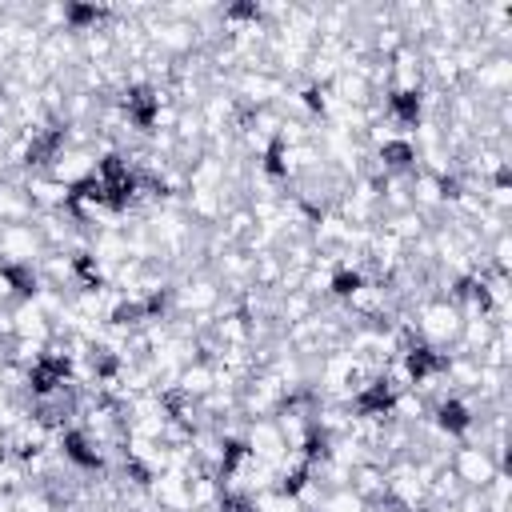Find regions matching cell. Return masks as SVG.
Returning a JSON list of instances; mask_svg holds the SVG:
<instances>
[{
  "instance_id": "obj_12",
  "label": "cell",
  "mask_w": 512,
  "mask_h": 512,
  "mask_svg": "<svg viewBox=\"0 0 512 512\" xmlns=\"http://www.w3.org/2000/svg\"><path fill=\"white\" fill-rule=\"evenodd\" d=\"M280 276H284V260H280V252H276V248L252 252V288L276 292V288H280Z\"/></svg>"
},
{
  "instance_id": "obj_5",
  "label": "cell",
  "mask_w": 512,
  "mask_h": 512,
  "mask_svg": "<svg viewBox=\"0 0 512 512\" xmlns=\"http://www.w3.org/2000/svg\"><path fill=\"white\" fill-rule=\"evenodd\" d=\"M144 492H148V500H152L160 512H192V500H188V476H184V472L164 468L160 476H148Z\"/></svg>"
},
{
  "instance_id": "obj_3",
  "label": "cell",
  "mask_w": 512,
  "mask_h": 512,
  "mask_svg": "<svg viewBox=\"0 0 512 512\" xmlns=\"http://www.w3.org/2000/svg\"><path fill=\"white\" fill-rule=\"evenodd\" d=\"M464 88L472 92V96H480V100H508V92H512V52H492L468 80H464Z\"/></svg>"
},
{
  "instance_id": "obj_4",
  "label": "cell",
  "mask_w": 512,
  "mask_h": 512,
  "mask_svg": "<svg viewBox=\"0 0 512 512\" xmlns=\"http://www.w3.org/2000/svg\"><path fill=\"white\" fill-rule=\"evenodd\" d=\"M448 468L456 472V480L464 488H488L492 476L500 472V464L492 460V452L480 448V444H456L452 456H448Z\"/></svg>"
},
{
  "instance_id": "obj_6",
  "label": "cell",
  "mask_w": 512,
  "mask_h": 512,
  "mask_svg": "<svg viewBox=\"0 0 512 512\" xmlns=\"http://www.w3.org/2000/svg\"><path fill=\"white\" fill-rule=\"evenodd\" d=\"M24 192H28V200H32L36 212H64V208L72 204V192H76V188L52 180L48 172H28V176H24Z\"/></svg>"
},
{
  "instance_id": "obj_1",
  "label": "cell",
  "mask_w": 512,
  "mask_h": 512,
  "mask_svg": "<svg viewBox=\"0 0 512 512\" xmlns=\"http://www.w3.org/2000/svg\"><path fill=\"white\" fill-rule=\"evenodd\" d=\"M412 320H416L420 344L432 348V352H440V356L452 352V344L460 340V324H464L460 312H456V304H452L448 296H428V300H420V304L412 308Z\"/></svg>"
},
{
  "instance_id": "obj_11",
  "label": "cell",
  "mask_w": 512,
  "mask_h": 512,
  "mask_svg": "<svg viewBox=\"0 0 512 512\" xmlns=\"http://www.w3.org/2000/svg\"><path fill=\"white\" fill-rule=\"evenodd\" d=\"M216 388V368L208 360H192L188 368H180L176 376V392H184L188 400H204Z\"/></svg>"
},
{
  "instance_id": "obj_13",
  "label": "cell",
  "mask_w": 512,
  "mask_h": 512,
  "mask_svg": "<svg viewBox=\"0 0 512 512\" xmlns=\"http://www.w3.org/2000/svg\"><path fill=\"white\" fill-rule=\"evenodd\" d=\"M188 500H192V512L224 504V488H220V476H216V472H196V476L188 480Z\"/></svg>"
},
{
  "instance_id": "obj_10",
  "label": "cell",
  "mask_w": 512,
  "mask_h": 512,
  "mask_svg": "<svg viewBox=\"0 0 512 512\" xmlns=\"http://www.w3.org/2000/svg\"><path fill=\"white\" fill-rule=\"evenodd\" d=\"M36 216L24 184H12V180H0V228L4 224H28Z\"/></svg>"
},
{
  "instance_id": "obj_8",
  "label": "cell",
  "mask_w": 512,
  "mask_h": 512,
  "mask_svg": "<svg viewBox=\"0 0 512 512\" xmlns=\"http://www.w3.org/2000/svg\"><path fill=\"white\" fill-rule=\"evenodd\" d=\"M348 488H352L364 504L388 500V468H384V464H376V460H364V464H356V468H352Z\"/></svg>"
},
{
  "instance_id": "obj_9",
  "label": "cell",
  "mask_w": 512,
  "mask_h": 512,
  "mask_svg": "<svg viewBox=\"0 0 512 512\" xmlns=\"http://www.w3.org/2000/svg\"><path fill=\"white\" fill-rule=\"evenodd\" d=\"M380 228H384L388 236H396V240H400L404 248H412L416 240H424V236L432 232V224H428V220H424V216H420L416 208H408V212H392V216H384V220H380Z\"/></svg>"
},
{
  "instance_id": "obj_2",
  "label": "cell",
  "mask_w": 512,
  "mask_h": 512,
  "mask_svg": "<svg viewBox=\"0 0 512 512\" xmlns=\"http://www.w3.org/2000/svg\"><path fill=\"white\" fill-rule=\"evenodd\" d=\"M44 240L40 232L28 224H4L0 228V268H36V260L44 256Z\"/></svg>"
},
{
  "instance_id": "obj_7",
  "label": "cell",
  "mask_w": 512,
  "mask_h": 512,
  "mask_svg": "<svg viewBox=\"0 0 512 512\" xmlns=\"http://www.w3.org/2000/svg\"><path fill=\"white\" fill-rule=\"evenodd\" d=\"M244 448L256 456V460H264V464H272V460H280L284 456V436H280V428H276V420L272 416H260V420H248V428H244Z\"/></svg>"
}]
</instances>
